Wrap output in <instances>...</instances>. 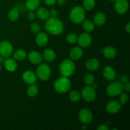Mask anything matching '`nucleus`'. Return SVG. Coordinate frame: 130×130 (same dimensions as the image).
I'll list each match as a JSON object with an SVG mask.
<instances>
[{"label":"nucleus","instance_id":"f03ea898","mask_svg":"<svg viewBox=\"0 0 130 130\" xmlns=\"http://www.w3.org/2000/svg\"><path fill=\"white\" fill-rule=\"evenodd\" d=\"M53 87L57 93H64L70 90L71 87V82L68 77L62 76L55 81Z\"/></svg>","mask_w":130,"mask_h":130},{"label":"nucleus","instance_id":"20e7f679","mask_svg":"<svg viewBox=\"0 0 130 130\" xmlns=\"http://www.w3.org/2000/svg\"><path fill=\"white\" fill-rule=\"evenodd\" d=\"M85 11L83 7L76 6L72 9L69 14L70 19L75 24H80L85 20Z\"/></svg>","mask_w":130,"mask_h":130},{"label":"nucleus","instance_id":"4c0bfd02","mask_svg":"<svg viewBox=\"0 0 130 130\" xmlns=\"http://www.w3.org/2000/svg\"><path fill=\"white\" fill-rule=\"evenodd\" d=\"M57 0H44V3L48 6H52L57 3Z\"/></svg>","mask_w":130,"mask_h":130},{"label":"nucleus","instance_id":"412c9836","mask_svg":"<svg viewBox=\"0 0 130 130\" xmlns=\"http://www.w3.org/2000/svg\"><path fill=\"white\" fill-rule=\"evenodd\" d=\"M93 21L95 25L100 26L105 24L106 21V16L102 12H99L94 16Z\"/></svg>","mask_w":130,"mask_h":130},{"label":"nucleus","instance_id":"5701e85b","mask_svg":"<svg viewBox=\"0 0 130 130\" xmlns=\"http://www.w3.org/2000/svg\"><path fill=\"white\" fill-rule=\"evenodd\" d=\"M40 5V0H27L25 7L30 11H34L38 8Z\"/></svg>","mask_w":130,"mask_h":130},{"label":"nucleus","instance_id":"c03bdc74","mask_svg":"<svg viewBox=\"0 0 130 130\" xmlns=\"http://www.w3.org/2000/svg\"><path fill=\"white\" fill-rule=\"evenodd\" d=\"M93 88L94 89H96V88L98 87V85H97V84H93V86H92Z\"/></svg>","mask_w":130,"mask_h":130},{"label":"nucleus","instance_id":"58836bf2","mask_svg":"<svg viewBox=\"0 0 130 130\" xmlns=\"http://www.w3.org/2000/svg\"><path fill=\"white\" fill-rule=\"evenodd\" d=\"M120 79H121V81L122 83H124L128 81V76H126V75L123 74V75H122V76L120 77Z\"/></svg>","mask_w":130,"mask_h":130},{"label":"nucleus","instance_id":"423d86ee","mask_svg":"<svg viewBox=\"0 0 130 130\" xmlns=\"http://www.w3.org/2000/svg\"><path fill=\"white\" fill-rule=\"evenodd\" d=\"M123 85L121 82H114L107 88V93L109 96L114 97L121 95L123 91Z\"/></svg>","mask_w":130,"mask_h":130},{"label":"nucleus","instance_id":"bb28decb","mask_svg":"<svg viewBox=\"0 0 130 130\" xmlns=\"http://www.w3.org/2000/svg\"><path fill=\"white\" fill-rule=\"evenodd\" d=\"M39 91V88L36 85L31 84L30 86L27 89V94L30 97H34L36 96Z\"/></svg>","mask_w":130,"mask_h":130},{"label":"nucleus","instance_id":"49530a36","mask_svg":"<svg viewBox=\"0 0 130 130\" xmlns=\"http://www.w3.org/2000/svg\"><path fill=\"white\" fill-rule=\"evenodd\" d=\"M110 1H112V2H115L116 1V0H110Z\"/></svg>","mask_w":130,"mask_h":130},{"label":"nucleus","instance_id":"2f4dec72","mask_svg":"<svg viewBox=\"0 0 130 130\" xmlns=\"http://www.w3.org/2000/svg\"><path fill=\"white\" fill-rule=\"evenodd\" d=\"M121 95L120 96V103L122 105H125L128 101L129 99V96L127 93H121Z\"/></svg>","mask_w":130,"mask_h":130},{"label":"nucleus","instance_id":"de8ad7c7","mask_svg":"<svg viewBox=\"0 0 130 130\" xmlns=\"http://www.w3.org/2000/svg\"><path fill=\"white\" fill-rule=\"evenodd\" d=\"M1 69H2V67H1V64H0V71H1Z\"/></svg>","mask_w":130,"mask_h":130},{"label":"nucleus","instance_id":"a19ab883","mask_svg":"<svg viewBox=\"0 0 130 130\" xmlns=\"http://www.w3.org/2000/svg\"><path fill=\"white\" fill-rule=\"evenodd\" d=\"M57 2L58 3V4L60 6H63L65 4V3H66V0H57Z\"/></svg>","mask_w":130,"mask_h":130},{"label":"nucleus","instance_id":"7ed1b4c3","mask_svg":"<svg viewBox=\"0 0 130 130\" xmlns=\"http://www.w3.org/2000/svg\"><path fill=\"white\" fill-rule=\"evenodd\" d=\"M76 66L74 63L71 60H65L62 63L59 67V71L60 74L64 77H70L74 73Z\"/></svg>","mask_w":130,"mask_h":130},{"label":"nucleus","instance_id":"ddd939ff","mask_svg":"<svg viewBox=\"0 0 130 130\" xmlns=\"http://www.w3.org/2000/svg\"><path fill=\"white\" fill-rule=\"evenodd\" d=\"M22 79L25 83L31 85L36 81V75L31 71H27L22 74Z\"/></svg>","mask_w":130,"mask_h":130},{"label":"nucleus","instance_id":"2eb2a0df","mask_svg":"<svg viewBox=\"0 0 130 130\" xmlns=\"http://www.w3.org/2000/svg\"><path fill=\"white\" fill-rule=\"evenodd\" d=\"M36 38V41L37 44L39 46H44L46 45L48 42V36L46 33L44 32H40L37 33Z\"/></svg>","mask_w":130,"mask_h":130},{"label":"nucleus","instance_id":"9b49d317","mask_svg":"<svg viewBox=\"0 0 130 130\" xmlns=\"http://www.w3.org/2000/svg\"><path fill=\"white\" fill-rule=\"evenodd\" d=\"M114 8L118 13L121 15L126 13L129 8L128 0H116L115 1Z\"/></svg>","mask_w":130,"mask_h":130},{"label":"nucleus","instance_id":"a211bd4d","mask_svg":"<svg viewBox=\"0 0 130 130\" xmlns=\"http://www.w3.org/2000/svg\"><path fill=\"white\" fill-rule=\"evenodd\" d=\"M4 65L6 69L10 72H14L18 67L17 63L13 58H8L4 60Z\"/></svg>","mask_w":130,"mask_h":130},{"label":"nucleus","instance_id":"cd10ccee","mask_svg":"<svg viewBox=\"0 0 130 130\" xmlns=\"http://www.w3.org/2000/svg\"><path fill=\"white\" fill-rule=\"evenodd\" d=\"M83 22V27L86 31L89 32L93 31L95 29V25H94L93 22L88 20H84Z\"/></svg>","mask_w":130,"mask_h":130},{"label":"nucleus","instance_id":"dca6fc26","mask_svg":"<svg viewBox=\"0 0 130 130\" xmlns=\"http://www.w3.org/2000/svg\"><path fill=\"white\" fill-rule=\"evenodd\" d=\"M28 58H29V60L34 64H39L41 63L42 60H43L42 56L41 55L40 53L36 51L30 52L28 55Z\"/></svg>","mask_w":130,"mask_h":130},{"label":"nucleus","instance_id":"79ce46f5","mask_svg":"<svg viewBox=\"0 0 130 130\" xmlns=\"http://www.w3.org/2000/svg\"><path fill=\"white\" fill-rule=\"evenodd\" d=\"M126 31L127 32V33H129L130 32V23L128 22V24H127V25H126Z\"/></svg>","mask_w":130,"mask_h":130},{"label":"nucleus","instance_id":"4468645a","mask_svg":"<svg viewBox=\"0 0 130 130\" xmlns=\"http://www.w3.org/2000/svg\"><path fill=\"white\" fill-rule=\"evenodd\" d=\"M103 76L107 81H112L116 78V72L114 69L110 66H106L103 71Z\"/></svg>","mask_w":130,"mask_h":130},{"label":"nucleus","instance_id":"6e6552de","mask_svg":"<svg viewBox=\"0 0 130 130\" xmlns=\"http://www.w3.org/2000/svg\"><path fill=\"white\" fill-rule=\"evenodd\" d=\"M13 48L8 41H3L0 43V55L3 58H7L13 53Z\"/></svg>","mask_w":130,"mask_h":130},{"label":"nucleus","instance_id":"37998d69","mask_svg":"<svg viewBox=\"0 0 130 130\" xmlns=\"http://www.w3.org/2000/svg\"><path fill=\"white\" fill-rule=\"evenodd\" d=\"M4 60H4L3 57L2 56L0 55V63H2V62H4Z\"/></svg>","mask_w":130,"mask_h":130},{"label":"nucleus","instance_id":"4be33fe9","mask_svg":"<svg viewBox=\"0 0 130 130\" xmlns=\"http://www.w3.org/2000/svg\"><path fill=\"white\" fill-rule=\"evenodd\" d=\"M36 15L41 20H46L49 18L50 13L46 8L41 7L37 10Z\"/></svg>","mask_w":130,"mask_h":130},{"label":"nucleus","instance_id":"f3484780","mask_svg":"<svg viewBox=\"0 0 130 130\" xmlns=\"http://www.w3.org/2000/svg\"><path fill=\"white\" fill-rule=\"evenodd\" d=\"M83 55V50L81 48L77 46L72 48L69 53L70 57L73 60H79V58H81Z\"/></svg>","mask_w":130,"mask_h":130},{"label":"nucleus","instance_id":"a18cd8bd","mask_svg":"<svg viewBox=\"0 0 130 130\" xmlns=\"http://www.w3.org/2000/svg\"><path fill=\"white\" fill-rule=\"evenodd\" d=\"M82 129H87V126H86V125H85V124H84V125L83 126V127H82Z\"/></svg>","mask_w":130,"mask_h":130},{"label":"nucleus","instance_id":"aec40b11","mask_svg":"<svg viewBox=\"0 0 130 130\" xmlns=\"http://www.w3.org/2000/svg\"><path fill=\"white\" fill-rule=\"evenodd\" d=\"M103 54L105 58L112 59L116 56L117 51L114 47L107 46L103 49Z\"/></svg>","mask_w":130,"mask_h":130},{"label":"nucleus","instance_id":"393cba45","mask_svg":"<svg viewBox=\"0 0 130 130\" xmlns=\"http://www.w3.org/2000/svg\"><path fill=\"white\" fill-rule=\"evenodd\" d=\"M43 56L44 58L47 61L52 62L56 58V53L52 49H46L43 52Z\"/></svg>","mask_w":130,"mask_h":130},{"label":"nucleus","instance_id":"39448f33","mask_svg":"<svg viewBox=\"0 0 130 130\" xmlns=\"http://www.w3.org/2000/svg\"><path fill=\"white\" fill-rule=\"evenodd\" d=\"M52 71L50 67L46 63H41L36 69V76L41 81H46L50 77Z\"/></svg>","mask_w":130,"mask_h":130},{"label":"nucleus","instance_id":"9d476101","mask_svg":"<svg viewBox=\"0 0 130 130\" xmlns=\"http://www.w3.org/2000/svg\"><path fill=\"white\" fill-rule=\"evenodd\" d=\"M77 43L79 45L83 48H87L92 43V38L90 34L87 32H83L77 38Z\"/></svg>","mask_w":130,"mask_h":130},{"label":"nucleus","instance_id":"a878e982","mask_svg":"<svg viewBox=\"0 0 130 130\" xmlns=\"http://www.w3.org/2000/svg\"><path fill=\"white\" fill-rule=\"evenodd\" d=\"M26 57V52L24 50H19L15 51L13 53V58L15 60L21 61L22 60L25 59Z\"/></svg>","mask_w":130,"mask_h":130},{"label":"nucleus","instance_id":"ea45409f","mask_svg":"<svg viewBox=\"0 0 130 130\" xmlns=\"http://www.w3.org/2000/svg\"><path fill=\"white\" fill-rule=\"evenodd\" d=\"M98 130H108L109 128L107 126L106 124H102V125L99 126L97 128Z\"/></svg>","mask_w":130,"mask_h":130},{"label":"nucleus","instance_id":"f8f14e48","mask_svg":"<svg viewBox=\"0 0 130 130\" xmlns=\"http://www.w3.org/2000/svg\"><path fill=\"white\" fill-rule=\"evenodd\" d=\"M121 109V105L118 102L112 100L107 103L106 105V110L110 114H116Z\"/></svg>","mask_w":130,"mask_h":130},{"label":"nucleus","instance_id":"c9c22d12","mask_svg":"<svg viewBox=\"0 0 130 130\" xmlns=\"http://www.w3.org/2000/svg\"><path fill=\"white\" fill-rule=\"evenodd\" d=\"M123 90H124L126 91H130V83L128 81L124 83V84H123Z\"/></svg>","mask_w":130,"mask_h":130},{"label":"nucleus","instance_id":"0eeeda50","mask_svg":"<svg viewBox=\"0 0 130 130\" xmlns=\"http://www.w3.org/2000/svg\"><path fill=\"white\" fill-rule=\"evenodd\" d=\"M81 95L85 101L88 102L94 101L96 96L95 89H94L92 86L88 85L83 88Z\"/></svg>","mask_w":130,"mask_h":130},{"label":"nucleus","instance_id":"f704fd0d","mask_svg":"<svg viewBox=\"0 0 130 130\" xmlns=\"http://www.w3.org/2000/svg\"><path fill=\"white\" fill-rule=\"evenodd\" d=\"M50 16L52 17H56L58 15V11L56 9H52L50 11H49Z\"/></svg>","mask_w":130,"mask_h":130},{"label":"nucleus","instance_id":"72a5a7b5","mask_svg":"<svg viewBox=\"0 0 130 130\" xmlns=\"http://www.w3.org/2000/svg\"><path fill=\"white\" fill-rule=\"evenodd\" d=\"M30 29L32 32L34 33V34H37L40 30V26L37 23H33L30 25Z\"/></svg>","mask_w":130,"mask_h":130},{"label":"nucleus","instance_id":"b1692460","mask_svg":"<svg viewBox=\"0 0 130 130\" xmlns=\"http://www.w3.org/2000/svg\"><path fill=\"white\" fill-rule=\"evenodd\" d=\"M20 15V11L18 8L15 7L11 8L8 12V16L9 20L12 22H15L18 20Z\"/></svg>","mask_w":130,"mask_h":130},{"label":"nucleus","instance_id":"e433bc0d","mask_svg":"<svg viewBox=\"0 0 130 130\" xmlns=\"http://www.w3.org/2000/svg\"><path fill=\"white\" fill-rule=\"evenodd\" d=\"M28 18L30 20H34L36 18V13H34L33 11H30L27 14Z\"/></svg>","mask_w":130,"mask_h":130},{"label":"nucleus","instance_id":"c756f323","mask_svg":"<svg viewBox=\"0 0 130 130\" xmlns=\"http://www.w3.org/2000/svg\"><path fill=\"white\" fill-rule=\"evenodd\" d=\"M69 98L73 102H77L81 99V94L77 91H72L70 93Z\"/></svg>","mask_w":130,"mask_h":130},{"label":"nucleus","instance_id":"6ab92c4d","mask_svg":"<svg viewBox=\"0 0 130 130\" xmlns=\"http://www.w3.org/2000/svg\"><path fill=\"white\" fill-rule=\"evenodd\" d=\"M99 66L100 63L96 58H90L86 63V69L91 71H96L99 69Z\"/></svg>","mask_w":130,"mask_h":130},{"label":"nucleus","instance_id":"f257e3e1","mask_svg":"<svg viewBox=\"0 0 130 130\" xmlns=\"http://www.w3.org/2000/svg\"><path fill=\"white\" fill-rule=\"evenodd\" d=\"M45 29L52 35H60L64 30V25L62 22L57 17L48 18L45 23Z\"/></svg>","mask_w":130,"mask_h":130},{"label":"nucleus","instance_id":"7c9ffc66","mask_svg":"<svg viewBox=\"0 0 130 130\" xmlns=\"http://www.w3.org/2000/svg\"><path fill=\"white\" fill-rule=\"evenodd\" d=\"M84 81H85V83L87 85H92L94 83V81H95V77L93 76L92 74H87L85 75V76L84 77Z\"/></svg>","mask_w":130,"mask_h":130},{"label":"nucleus","instance_id":"473e14b6","mask_svg":"<svg viewBox=\"0 0 130 130\" xmlns=\"http://www.w3.org/2000/svg\"><path fill=\"white\" fill-rule=\"evenodd\" d=\"M66 39H67V41L70 43H72V44H74V43H76L77 41V37L76 36L75 34H70L66 37Z\"/></svg>","mask_w":130,"mask_h":130},{"label":"nucleus","instance_id":"1a4fd4ad","mask_svg":"<svg viewBox=\"0 0 130 130\" xmlns=\"http://www.w3.org/2000/svg\"><path fill=\"white\" fill-rule=\"evenodd\" d=\"M79 119L83 124H86L90 123L93 119V114L91 112L86 108L81 109L79 112Z\"/></svg>","mask_w":130,"mask_h":130},{"label":"nucleus","instance_id":"c85d7f7f","mask_svg":"<svg viewBox=\"0 0 130 130\" xmlns=\"http://www.w3.org/2000/svg\"><path fill=\"white\" fill-rule=\"evenodd\" d=\"M95 0H83V8L86 10H91L95 7Z\"/></svg>","mask_w":130,"mask_h":130}]
</instances>
